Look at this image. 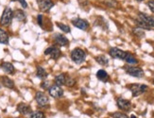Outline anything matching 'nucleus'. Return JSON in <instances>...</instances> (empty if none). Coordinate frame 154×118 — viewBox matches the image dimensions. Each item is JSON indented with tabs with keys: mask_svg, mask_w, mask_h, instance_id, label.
Instances as JSON below:
<instances>
[{
	"mask_svg": "<svg viewBox=\"0 0 154 118\" xmlns=\"http://www.w3.org/2000/svg\"><path fill=\"white\" fill-rule=\"evenodd\" d=\"M85 57H86L85 52L82 49H80V48H75L71 53L72 61L74 62H76L77 64L82 63L84 62V60H85Z\"/></svg>",
	"mask_w": 154,
	"mask_h": 118,
	"instance_id": "nucleus-1",
	"label": "nucleus"
},
{
	"mask_svg": "<svg viewBox=\"0 0 154 118\" xmlns=\"http://www.w3.org/2000/svg\"><path fill=\"white\" fill-rule=\"evenodd\" d=\"M13 17V12L11 11V9L10 8H5L3 14H2V16L0 18V24L3 27H7V26H9L11 22V19Z\"/></svg>",
	"mask_w": 154,
	"mask_h": 118,
	"instance_id": "nucleus-2",
	"label": "nucleus"
},
{
	"mask_svg": "<svg viewBox=\"0 0 154 118\" xmlns=\"http://www.w3.org/2000/svg\"><path fill=\"white\" fill-rule=\"evenodd\" d=\"M130 89L131 91L133 96H138L140 95L144 94L145 92L148 90V86L144 84H132L130 86Z\"/></svg>",
	"mask_w": 154,
	"mask_h": 118,
	"instance_id": "nucleus-3",
	"label": "nucleus"
},
{
	"mask_svg": "<svg viewBox=\"0 0 154 118\" xmlns=\"http://www.w3.org/2000/svg\"><path fill=\"white\" fill-rule=\"evenodd\" d=\"M110 55L111 57L115 58V59H119V60H125L128 53L121 49H119L117 47H112L110 49Z\"/></svg>",
	"mask_w": 154,
	"mask_h": 118,
	"instance_id": "nucleus-4",
	"label": "nucleus"
},
{
	"mask_svg": "<svg viewBox=\"0 0 154 118\" xmlns=\"http://www.w3.org/2000/svg\"><path fill=\"white\" fill-rule=\"evenodd\" d=\"M37 3L41 11H48L54 6L52 0H37Z\"/></svg>",
	"mask_w": 154,
	"mask_h": 118,
	"instance_id": "nucleus-5",
	"label": "nucleus"
},
{
	"mask_svg": "<svg viewBox=\"0 0 154 118\" xmlns=\"http://www.w3.org/2000/svg\"><path fill=\"white\" fill-rule=\"evenodd\" d=\"M48 92H49V95L54 97V98H59L63 96V90L61 88V86H58V85H52L48 88Z\"/></svg>",
	"mask_w": 154,
	"mask_h": 118,
	"instance_id": "nucleus-6",
	"label": "nucleus"
},
{
	"mask_svg": "<svg viewBox=\"0 0 154 118\" xmlns=\"http://www.w3.org/2000/svg\"><path fill=\"white\" fill-rule=\"evenodd\" d=\"M127 73L129 75L132 76V77H144V71L140 68V67H136V66H131L128 67L126 69Z\"/></svg>",
	"mask_w": 154,
	"mask_h": 118,
	"instance_id": "nucleus-7",
	"label": "nucleus"
},
{
	"mask_svg": "<svg viewBox=\"0 0 154 118\" xmlns=\"http://www.w3.org/2000/svg\"><path fill=\"white\" fill-rule=\"evenodd\" d=\"M45 54L49 56L51 59H54V60H57L58 58H60L61 56V50H60L58 47H50L48 49H45Z\"/></svg>",
	"mask_w": 154,
	"mask_h": 118,
	"instance_id": "nucleus-8",
	"label": "nucleus"
},
{
	"mask_svg": "<svg viewBox=\"0 0 154 118\" xmlns=\"http://www.w3.org/2000/svg\"><path fill=\"white\" fill-rule=\"evenodd\" d=\"M35 99L37 103L39 104V106H42V107H45V105L48 103V97L46 96L45 94H44L43 92H37L35 95Z\"/></svg>",
	"mask_w": 154,
	"mask_h": 118,
	"instance_id": "nucleus-9",
	"label": "nucleus"
},
{
	"mask_svg": "<svg viewBox=\"0 0 154 118\" xmlns=\"http://www.w3.org/2000/svg\"><path fill=\"white\" fill-rule=\"evenodd\" d=\"M139 18H140V21H142L143 23H145L148 27L149 28H152L154 27V18L146 14H142V12H140L139 14Z\"/></svg>",
	"mask_w": 154,
	"mask_h": 118,
	"instance_id": "nucleus-10",
	"label": "nucleus"
},
{
	"mask_svg": "<svg viewBox=\"0 0 154 118\" xmlns=\"http://www.w3.org/2000/svg\"><path fill=\"white\" fill-rule=\"evenodd\" d=\"M117 107L122 110H129L131 107V104L129 100L124 98H118L117 99Z\"/></svg>",
	"mask_w": 154,
	"mask_h": 118,
	"instance_id": "nucleus-11",
	"label": "nucleus"
},
{
	"mask_svg": "<svg viewBox=\"0 0 154 118\" xmlns=\"http://www.w3.org/2000/svg\"><path fill=\"white\" fill-rule=\"evenodd\" d=\"M72 23H73V25L75 26V27H77V28L79 29H82V30L87 29H88V27H89L88 22L85 21V20H83V19H80V18L75 19V20H73V21H72Z\"/></svg>",
	"mask_w": 154,
	"mask_h": 118,
	"instance_id": "nucleus-12",
	"label": "nucleus"
},
{
	"mask_svg": "<svg viewBox=\"0 0 154 118\" xmlns=\"http://www.w3.org/2000/svg\"><path fill=\"white\" fill-rule=\"evenodd\" d=\"M54 41L57 44L61 45V47H66V45H68V44H69L67 38L64 37L62 34H56L54 37Z\"/></svg>",
	"mask_w": 154,
	"mask_h": 118,
	"instance_id": "nucleus-13",
	"label": "nucleus"
},
{
	"mask_svg": "<svg viewBox=\"0 0 154 118\" xmlns=\"http://www.w3.org/2000/svg\"><path fill=\"white\" fill-rule=\"evenodd\" d=\"M17 110L18 113H20L23 115H26L31 113V108L30 106H29L28 104H25V103H20L18 106H17Z\"/></svg>",
	"mask_w": 154,
	"mask_h": 118,
	"instance_id": "nucleus-14",
	"label": "nucleus"
},
{
	"mask_svg": "<svg viewBox=\"0 0 154 118\" xmlns=\"http://www.w3.org/2000/svg\"><path fill=\"white\" fill-rule=\"evenodd\" d=\"M1 68L4 72L8 74H13L14 73V66L11 62H3L1 64Z\"/></svg>",
	"mask_w": 154,
	"mask_h": 118,
	"instance_id": "nucleus-15",
	"label": "nucleus"
},
{
	"mask_svg": "<svg viewBox=\"0 0 154 118\" xmlns=\"http://www.w3.org/2000/svg\"><path fill=\"white\" fill-rule=\"evenodd\" d=\"M1 82L2 84L4 85L5 87L7 88H10V89H12L14 87V82H13L10 77H1Z\"/></svg>",
	"mask_w": 154,
	"mask_h": 118,
	"instance_id": "nucleus-16",
	"label": "nucleus"
},
{
	"mask_svg": "<svg viewBox=\"0 0 154 118\" xmlns=\"http://www.w3.org/2000/svg\"><path fill=\"white\" fill-rule=\"evenodd\" d=\"M9 43V35L2 29H0V44H8Z\"/></svg>",
	"mask_w": 154,
	"mask_h": 118,
	"instance_id": "nucleus-17",
	"label": "nucleus"
},
{
	"mask_svg": "<svg viewBox=\"0 0 154 118\" xmlns=\"http://www.w3.org/2000/svg\"><path fill=\"white\" fill-rule=\"evenodd\" d=\"M65 80H66V76L64 74H60L55 77V83H56V85H58V86L64 85Z\"/></svg>",
	"mask_w": 154,
	"mask_h": 118,
	"instance_id": "nucleus-18",
	"label": "nucleus"
},
{
	"mask_svg": "<svg viewBox=\"0 0 154 118\" xmlns=\"http://www.w3.org/2000/svg\"><path fill=\"white\" fill-rule=\"evenodd\" d=\"M97 77L99 80H102V81H105L108 80V74H107V72L105 70H98L97 73Z\"/></svg>",
	"mask_w": 154,
	"mask_h": 118,
	"instance_id": "nucleus-19",
	"label": "nucleus"
},
{
	"mask_svg": "<svg viewBox=\"0 0 154 118\" xmlns=\"http://www.w3.org/2000/svg\"><path fill=\"white\" fill-rule=\"evenodd\" d=\"M13 16H14L18 21H24L26 19V15L24 14L23 11H20V10H17L14 11V14H13Z\"/></svg>",
	"mask_w": 154,
	"mask_h": 118,
	"instance_id": "nucleus-20",
	"label": "nucleus"
},
{
	"mask_svg": "<svg viewBox=\"0 0 154 118\" xmlns=\"http://www.w3.org/2000/svg\"><path fill=\"white\" fill-rule=\"evenodd\" d=\"M37 77L40 78H45L48 77V73H46V71L43 67L38 66L37 67Z\"/></svg>",
	"mask_w": 154,
	"mask_h": 118,
	"instance_id": "nucleus-21",
	"label": "nucleus"
},
{
	"mask_svg": "<svg viewBox=\"0 0 154 118\" xmlns=\"http://www.w3.org/2000/svg\"><path fill=\"white\" fill-rule=\"evenodd\" d=\"M96 60L99 64H101V65L108 64V59H106V57H104V56H98V57H97Z\"/></svg>",
	"mask_w": 154,
	"mask_h": 118,
	"instance_id": "nucleus-22",
	"label": "nucleus"
},
{
	"mask_svg": "<svg viewBox=\"0 0 154 118\" xmlns=\"http://www.w3.org/2000/svg\"><path fill=\"white\" fill-rule=\"evenodd\" d=\"M125 61H126L127 62H128V63H132V64H135V63L138 62L136 59H135L134 57H133L132 55L129 54V53H128V55H127V57H126V59H125Z\"/></svg>",
	"mask_w": 154,
	"mask_h": 118,
	"instance_id": "nucleus-23",
	"label": "nucleus"
},
{
	"mask_svg": "<svg viewBox=\"0 0 154 118\" xmlns=\"http://www.w3.org/2000/svg\"><path fill=\"white\" fill-rule=\"evenodd\" d=\"M29 118H45V116L42 111H34V113H31Z\"/></svg>",
	"mask_w": 154,
	"mask_h": 118,
	"instance_id": "nucleus-24",
	"label": "nucleus"
},
{
	"mask_svg": "<svg viewBox=\"0 0 154 118\" xmlns=\"http://www.w3.org/2000/svg\"><path fill=\"white\" fill-rule=\"evenodd\" d=\"M57 26L61 29L63 32H65V33H68V32H70V29L68 26H66L64 24H62V23H57Z\"/></svg>",
	"mask_w": 154,
	"mask_h": 118,
	"instance_id": "nucleus-25",
	"label": "nucleus"
},
{
	"mask_svg": "<svg viewBox=\"0 0 154 118\" xmlns=\"http://www.w3.org/2000/svg\"><path fill=\"white\" fill-rule=\"evenodd\" d=\"M76 81L74 78H72L70 77H66V80H65V85H67V86L71 87L73 85H75Z\"/></svg>",
	"mask_w": 154,
	"mask_h": 118,
	"instance_id": "nucleus-26",
	"label": "nucleus"
},
{
	"mask_svg": "<svg viewBox=\"0 0 154 118\" xmlns=\"http://www.w3.org/2000/svg\"><path fill=\"white\" fill-rule=\"evenodd\" d=\"M112 118H130V117L122 113H115L112 114Z\"/></svg>",
	"mask_w": 154,
	"mask_h": 118,
	"instance_id": "nucleus-27",
	"label": "nucleus"
},
{
	"mask_svg": "<svg viewBox=\"0 0 154 118\" xmlns=\"http://www.w3.org/2000/svg\"><path fill=\"white\" fill-rule=\"evenodd\" d=\"M148 6H149V8L150 9V11L154 14V0H150V1H149Z\"/></svg>",
	"mask_w": 154,
	"mask_h": 118,
	"instance_id": "nucleus-28",
	"label": "nucleus"
},
{
	"mask_svg": "<svg viewBox=\"0 0 154 118\" xmlns=\"http://www.w3.org/2000/svg\"><path fill=\"white\" fill-rule=\"evenodd\" d=\"M41 86H42L43 88H45V89L49 88V81H44V83H42Z\"/></svg>",
	"mask_w": 154,
	"mask_h": 118,
	"instance_id": "nucleus-29",
	"label": "nucleus"
},
{
	"mask_svg": "<svg viewBox=\"0 0 154 118\" xmlns=\"http://www.w3.org/2000/svg\"><path fill=\"white\" fill-rule=\"evenodd\" d=\"M18 1L20 2V3H21V5H22V7L23 8H26V7H28V4H26V2L25 1V0H18Z\"/></svg>",
	"mask_w": 154,
	"mask_h": 118,
	"instance_id": "nucleus-30",
	"label": "nucleus"
},
{
	"mask_svg": "<svg viewBox=\"0 0 154 118\" xmlns=\"http://www.w3.org/2000/svg\"><path fill=\"white\" fill-rule=\"evenodd\" d=\"M42 17H43L42 15H39V16H38V23H39L40 26H42V25H43V24H42Z\"/></svg>",
	"mask_w": 154,
	"mask_h": 118,
	"instance_id": "nucleus-31",
	"label": "nucleus"
},
{
	"mask_svg": "<svg viewBox=\"0 0 154 118\" xmlns=\"http://www.w3.org/2000/svg\"><path fill=\"white\" fill-rule=\"evenodd\" d=\"M131 118H136V117H135V115H131Z\"/></svg>",
	"mask_w": 154,
	"mask_h": 118,
	"instance_id": "nucleus-32",
	"label": "nucleus"
},
{
	"mask_svg": "<svg viewBox=\"0 0 154 118\" xmlns=\"http://www.w3.org/2000/svg\"><path fill=\"white\" fill-rule=\"evenodd\" d=\"M136 1H139L140 2V1H144V0H136Z\"/></svg>",
	"mask_w": 154,
	"mask_h": 118,
	"instance_id": "nucleus-33",
	"label": "nucleus"
},
{
	"mask_svg": "<svg viewBox=\"0 0 154 118\" xmlns=\"http://www.w3.org/2000/svg\"><path fill=\"white\" fill-rule=\"evenodd\" d=\"M12 1H16V0H12Z\"/></svg>",
	"mask_w": 154,
	"mask_h": 118,
	"instance_id": "nucleus-34",
	"label": "nucleus"
},
{
	"mask_svg": "<svg viewBox=\"0 0 154 118\" xmlns=\"http://www.w3.org/2000/svg\"><path fill=\"white\" fill-rule=\"evenodd\" d=\"M153 83H154V80H153Z\"/></svg>",
	"mask_w": 154,
	"mask_h": 118,
	"instance_id": "nucleus-35",
	"label": "nucleus"
}]
</instances>
